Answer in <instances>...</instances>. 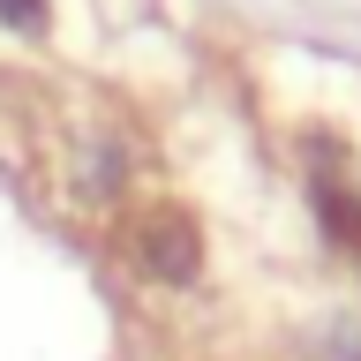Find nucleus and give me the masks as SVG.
Segmentation results:
<instances>
[{"label": "nucleus", "mask_w": 361, "mask_h": 361, "mask_svg": "<svg viewBox=\"0 0 361 361\" xmlns=\"http://www.w3.org/2000/svg\"><path fill=\"white\" fill-rule=\"evenodd\" d=\"M128 264L143 271V279H158V286H188L203 271V233L188 211H173V203H151V211H135L128 219Z\"/></svg>", "instance_id": "f257e3e1"}]
</instances>
